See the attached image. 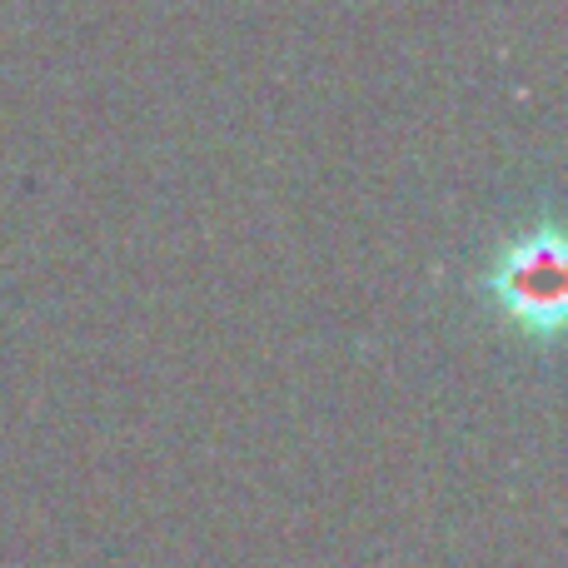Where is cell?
I'll return each mask as SVG.
<instances>
[{"label": "cell", "mask_w": 568, "mask_h": 568, "mask_svg": "<svg viewBox=\"0 0 568 568\" xmlns=\"http://www.w3.org/2000/svg\"><path fill=\"white\" fill-rule=\"evenodd\" d=\"M499 294L529 329L549 334L564 314V250L554 235H534L504 255Z\"/></svg>", "instance_id": "obj_1"}]
</instances>
